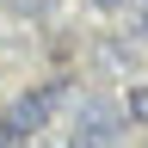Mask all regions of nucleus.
<instances>
[{"instance_id":"obj_1","label":"nucleus","mask_w":148,"mask_h":148,"mask_svg":"<svg viewBox=\"0 0 148 148\" xmlns=\"http://www.w3.org/2000/svg\"><path fill=\"white\" fill-rule=\"evenodd\" d=\"M62 105H68V80H43V86H31V92L12 99V117L25 123V130H43Z\"/></svg>"},{"instance_id":"obj_2","label":"nucleus","mask_w":148,"mask_h":148,"mask_svg":"<svg viewBox=\"0 0 148 148\" xmlns=\"http://www.w3.org/2000/svg\"><path fill=\"white\" fill-rule=\"evenodd\" d=\"M117 130H123V105H105V99H80V105H74V136L111 148Z\"/></svg>"},{"instance_id":"obj_3","label":"nucleus","mask_w":148,"mask_h":148,"mask_svg":"<svg viewBox=\"0 0 148 148\" xmlns=\"http://www.w3.org/2000/svg\"><path fill=\"white\" fill-rule=\"evenodd\" d=\"M123 123L148 130V86H142V80H136V86H123Z\"/></svg>"},{"instance_id":"obj_4","label":"nucleus","mask_w":148,"mask_h":148,"mask_svg":"<svg viewBox=\"0 0 148 148\" xmlns=\"http://www.w3.org/2000/svg\"><path fill=\"white\" fill-rule=\"evenodd\" d=\"M25 142H31V130H25V123L6 111V117H0V148H25Z\"/></svg>"},{"instance_id":"obj_5","label":"nucleus","mask_w":148,"mask_h":148,"mask_svg":"<svg viewBox=\"0 0 148 148\" xmlns=\"http://www.w3.org/2000/svg\"><path fill=\"white\" fill-rule=\"evenodd\" d=\"M99 56H105V68H123V74L136 68V49H130V43H105Z\"/></svg>"},{"instance_id":"obj_6","label":"nucleus","mask_w":148,"mask_h":148,"mask_svg":"<svg viewBox=\"0 0 148 148\" xmlns=\"http://www.w3.org/2000/svg\"><path fill=\"white\" fill-rule=\"evenodd\" d=\"M6 12H43V0H0Z\"/></svg>"},{"instance_id":"obj_7","label":"nucleus","mask_w":148,"mask_h":148,"mask_svg":"<svg viewBox=\"0 0 148 148\" xmlns=\"http://www.w3.org/2000/svg\"><path fill=\"white\" fill-rule=\"evenodd\" d=\"M136 37H148V0L136 6Z\"/></svg>"},{"instance_id":"obj_8","label":"nucleus","mask_w":148,"mask_h":148,"mask_svg":"<svg viewBox=\"0 0 148 148\" xmlns=\"http://www.w3.org/2000/svg\"><path fill=\"white\" fill-rule=\"evenodd\" d=\"M92 6H99V12H123V0H92Z\"/></svg>"},{"instance_id":"obj_9","label":"nucleus","mask_w":148,"mask_h":148,"mask_svg":"<svg viewBox=\"0 0 148 148\" xmlns=\"http://www.w3.org/2000/svg\"><path fill=\"white\" fill-rule=\"evenodd\" d=\"M62 148H99V142H86V136H68V142H62Z\"/></svg>"}]
</instances>
